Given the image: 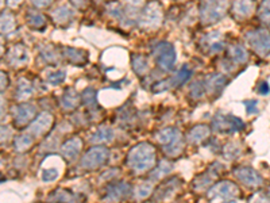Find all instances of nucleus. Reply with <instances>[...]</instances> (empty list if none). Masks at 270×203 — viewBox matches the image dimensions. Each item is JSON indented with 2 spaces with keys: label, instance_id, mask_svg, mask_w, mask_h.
Segmentation results:
<instances>
[{
  "label": "nucleus",
  "instance_id": "nucleus-3",
  "mask_svg": "<svg viewBox=\"0 0 270 203\" xmlns=\"http://www.w3.org/2000/svg\"><path fill=\"white\" fill-rule=\"evenodd\" d=\"M156 140L162 145L165 153L170 157L179 156L182 152V148H184L182 137L180 130L176 127H166L159 130L156 134Z\"/></svg>",
  "mask_w": 270,
  "mask_h": 203
},
{
  "label": "nucleus",
  "instance_id": "nucleus-34",
  "mask_svg": "<svg viewBox=\"0 0 270 203\" xmlns=\"http://www.w3.org/2000/svg\"><path fill=\"white\" fill-rule=\"evenodd\" d=\"M172 169H173L172 164L168 163V161H161L157 168L153 171L152 175H150V178H152V180H156V179H161L162 176L168 175V174L170 172V171H172Z\"/></svg>",
  "mask_w": 270,
  "mask_h": 203
},
{
  "label": "nucleus",
  "instance_id": "nucleus-28",
  "mask_svg": "<svg viewBox=\"0 0 270 203\" xmlns=\"http://www.w3.org/2000/svg\"><path fill=\"white\" fill-rule=\"evenodd\" d=\"M15 26H17L15 17L12 15L11 12H3V14L0 15V33H11L12 30H15Z\"/></svg>",
  "mask_w": 270,
  "mask_h": 203
},
{
  "label": "nucleus",
  "instance_id": "nucleus-9",
  "mask_svg": "<svg viewBox=\"0 0 270 203\" xmlns=\"http://www.w3.org/2000/svg\"><path fill=\"white\" fill-rule=\"evenodd\" d=\"M232 174L243 186L250 188H257L264 184V178L251 167H238L232 171Z\"/></svg>",
  "mask_w": 270,
  "mask_h": 203
},
{
  "label": "nucleus",
  "instance_id": "nucleus-38",
  "mask_svg": "<svg viewBox=\"0 0 270 203\" xmlns=\"http://www.w3.org/2000/svg\"><path fill=\"white\" fill-rule=\"evenodd\" d=\"M41 56L49 64H57L58 62V53L53 46H45L41 49Z\"/></svg>",
  "mask_w": 270,
  "mask_h": 203
},
{
  "label": "nucleus",
  "instance_id": "nucleus-52",
  "mask_svg": "<svg viewBox=\"0 0 270 203\" xmlns=\"http://www.w3.org/2000/svg\"><path fill=\"white\" fill-rule=\"evenodd\" d=\"M124 1H126L130 7H138V6H141L145 0H124Z\"/></svg>",
  "mask_w": 270,
  "mask_h": 203
},
{
  "label": "nucleus",
  "instance_id": "nucleus-43",
  "mask_svg": "<svg viewBox=\"0 0 270 203\" xmlns=\"http://www.w3.org/2000/svg\"><path fill=\"white\" fill-rule=\"evenodd\" d=\"M57 178H58V171L56 168L45 169L42 172V180L44 181H53L56 180Z\"/></svg>",
  "mask_w": 270,
  "mask_h": 203
},
{
  "label": "nucleus",
  "instance_id": "nucleus-36",
  "mask_svg": "<svg viewBox=\"0 0 270 203\" xmlns=\"http://www.w3.org/2000/svg\"><path fill=\"white\" fill-rule=\"evenodd\" d=\"M258 19L264 25H270V0H262L258 8Z\"/></svg>",
  "mask_w": 270,
  "mask_h": 203
},
{
  "label": "nucleus",
  "instance_id": "nucleus-37",
  "mask_svg": "<svg viewBox=\"0 0 270 203\" xmlns=\"http://www.w3.org/2000/svg\"><path fill=\"white\" fill-rule=\"evenodd\" d=\"M242 152L241 147L238 144H227L225 148H223V154L227 160H235V158L239 157V154Z\"/></svg>",
  "mask_w": 270,
  "mask_h": 203
},
{
  "label": "nucleus",
  "instance_id": "nucleus-2",
  "mask_svg": "<svg viewBox=\"0 0 270 203\" xmlns=\"http://www.w3.org/2000/svg\"><path fill=\"white\" fill-rule=\"evenodd\" d=\"M231 0H200V21L202 25H212L225 17Z\"/></svg>",
  "mask_w": 270,
  "mask_h": 203
},
{
  "label": "nucleus",
  "instance_id": "nucleus-56",
  "mask_svg": "<svg viewBox=\"0 0 270 203\" xmlns=\"http://www.w3.org/2000/svg\"><path fill=\"white\" fill-rule=\"evenodd\" d=\"M225 203H238L236 201H228V202H225Z\"/></svg>",
  "mask_w": 270,
  "mask_h": 203
},
{
  "label": "nucleus",
  "instance_id": "nucleus-23",
  "mask_svg": "<svg viewBox=\"0 0 270 203\" xmlns=\"http://www.w3.org/2000/svg\"><path fill=\"white\" fill-rule=\"evenodd\" d=\"M228 54H230L231 61L235 62V64H239V65L246 64L248 61V57H250L248 56V49L243 45H239V44L230 46L228 48Z\"/></svg>",
  "mask_w": 270,
  "mask_h": 203
},
{
  "label": "nucleus",
  "instance_id": "nucleus-15",
  "mask_svg": "<svg viewBox=\"0 0 270 203\" xmlns=\"http://www.w3.org/2000/svg\"><path fill=\"white\" fill-rule=\"evenodd\" d=\"M228 83V80L225 75L222 74H211L207 76V79L204 81L205 84V91H208L209 95L218 96L223 91L225 85Z\"/></svg>",
  "mask_w": 270,
  "mask_h": 203
},
{
  "label": "nucleus",
  "instance_id": "nucleus-17",
  "mask_svg": "<svg viewBox=\"0 0 270 203\" xmlns=\"http://www.w3.org/2000/svg\"><path fill=\"white\" fill-rule=\"evenodd\" d=\"M7 60L10 62V65L14 68L22 67L24 64L28 62V51L27 49L23 45H15L12 46L10 51H8V56Z\"/></svg>",
  "mask_w": 270,
  "mask_h": 203
},
{
  "label": "nucleus",
  "instance_id": "nucleus-27",
  "mask_svg": "<svg viewBox=\"0 0 270 203\" xmlns=\"http://www.w3.org/2000/svg\"><path fill=\"white\" fill-rule=\"evenodd\" d=\"M113 138V130L107 126H101L90 135V142L93 144H104L110 142Z\"/></svg>",
  "mask_w": 270,
  "mask_h": 203
},
{
  "label": "nucleus",
  "instance_id": "nucleus-31",
  "mask_svg": "<svg viewBox=\"0 0 270 203\" xmlns=\"http://www.w3.org/2000/svg\"><path fill=\"white\" fill-rule=\"evenodd\" d=\"M33 85L30 81H27L26 79H21L18 83L15 96L19 101H23V99H27V98L33 95Z\"/></svg>",
  "mask_w": 270,
  "mask_h": 203
},
{
  "label": "nucleus",
  "instance_id": "nucleus-33",
  "mask_svg": "<svg viewBox=\"0 0 270 203\" xmlns=\"http://www.w3.org/2000/svg\"><path fill=\"white\" fill-rule=\"evenodd\" d=\"M191 75H192L191 69L186 67V65H184V67L181 68L180 71L176 74L175 77H172L173 85H175V87H181L182 84H185L186 81L189 80V77H191Z\"/></svg>",
  "mask_w": 270,
  "mask_h": 203
},
{
  "label": "nucleus",
  "instance_id": "nucleus-19",
  "mask_svg": "<svg viewBox=\"0 0 270 203\" xmlns=\"http://www.w3.org/2000/svg\"><path fill=\"white\" fill-rule=\"evenodd\" d=\"M81 148H83V141L77 137H73V138L68 140L61 147L62 156L67 158L68 161H74L79 157Z\"/></svg>",
  "mask_w": 270,
  "mask_h": 203
},
{
  "label": "nucleus",
  "instance_id": "nucleus-22",
  "mask_svg": "<svg viewBox=\"0 0 270 203\" xmlns=\"http://www.w3.org/2000/svg\"><path fill=\"white\" fill-rule=\"evenodd\" d=\"M209 135V127L207 125H196L193 126L188 134H186V140L188 142H191L193 145H199L200 142H202Z\"/></svg>",
  "mask_w": 270,
  "mask_h": 203
},
{
  "label": "nucleus",
  "instance_id": "nucleus-7",
  "mask_svg": "<svg viewBox=\"0 0 270 203\" xmlns=\"http://www.w3.org/2000/svg\"><path fill=\"white\" fill-rule=\"evenodd\" d=\"M162 22V8L157 0L149 1L139 15V26L145 28H157Z\"/></svg>",
  "mask_w": 270,
  "mask_h": 203
},
{
  "label": "nucleus",
  "instance_id": "nucleus-24",
  "mask_svg": "<svg viewBox=\"0 0 270 203\" xmlns=\"http://www.w3.org/2000/svg\"><path fill=\"white\" fill-rule=\"evenodd\" d=\"M216 172H215V167H211V168L207 171V172H204L202 175H199L193 181V187H195V190H205V188H208L209 184H212V181L215 180V178H216Z\"/></svg>",
  "mask_w": 270,
  "mask_h": 203
},
{
  "label": "nucleus",
  "instance_id": "nucleus-1",
  "mask_svg": "<svg viewBox=\"0 0 270 203\" xmlns=\"http://www.w3.org/2000/svg\"><path fill=\"white\" fill-rule=\"evenodd\" d=\"M156 161H157L156 148L147 142L138 144L136 147L130 151L129 156H127V165L133 171L139 172V174L154 168Z\"/></svg>",
  "mask_w": 270,
  "mask_h": 203
},
{
  "label": "nucleus",
  "instance_id": "nucleus-14",
  "mask_svg": "<svg viewBox=\"0 0 270 203\" xmlns=\"http://www.w3.org/2000/svg\"><path fill=\"white\" fill-rule=\"evenodd\" d=\"M37 114V107L31 104V103H22L18 104L15 110H14V118H15V124L18 126H24V125L30 122L31 119L35 117Z\"/></svg>",
  "mask_w": 270,
  "mask_h": 203
},
{
  "label": "nucleus",
  "instance_id": "nucleus-20",
  "mask_svg": "<svg viewBox=\"0 0 270 203\" xmlns=\"http://www.w3.org/2000/svg\"><path fill=\"white\" fill-rule=\"evenodd\" d=\"M181 183H182V181H181L179 178H172V179H169L168 181H165L163 184H161V186L157 188V191H156V199H157V201L169 199V198L172 197V195L177 191V188L181 186Z\"/></svg>",
  "mask_w": 270,
  "mask_h": 203
},
{
  "label": "nucleus",
  "instance_id": "nucleus-4",
  "mask_svg": "<svg viewBox=\"0 0 270 203\" xmlns=\"http://www.w3.org/2000/svg\"><path fill=\"white\" fill-rule=\"evenodd\" d=\"M245 38L250 48L259 57H266L270 54V30L264 27L254 28L246 33Z\"/></svg>",
  "mask_w": 270,
  "mask_h": 203
},
{
  "label": "nucleus",
  "instance_id": "nucleus-25",
  "mask_svg": "<svg viewBox=\"0 0 270 203\" xmlns=\"http://www.w3.org/2000/svg\"><path fill=\"white\" fill-rule=\"evenodd\" d=\"M51 17H53L57 25L64 26V25H68L73 19V11L68 6H60L51 12Z\"/></svg>",
  "mask_w": 270,
  "mask_h": 203
},
{
  "label": "nucleus",
  "instance_id": "nucleus-26",
  "mask_svg": "<svg viewBox=\"0 0 270 203\" xmlns=\"http://www.w3.org/2000/svg\"><path fill=\"white\" fill-rule=\"evenodd\" d=\"M79 94L74 90H72V88H68V90L64 92V95L61 96L60 103H61L64 110H74V108L79 106Z\"/></svg>",
  "mask_w": 270,
  "mask_h": 203
},
{
  "label": "nucleus",
  "instance_id": "nucleus-11",
  "mask_svg": "<svg viewBox=\"0 0 270 203\" xmlns=\"http://www.w3.org/2000/svg\"><path fill=\"white\" fill-rule=\"evenodd\" d=\"M131 194V186L126 181H116L107 187V192L104 195V202L106 203H119L126 201Z\"/></svg>",
  "mask_w": 270,
  "mask_h": 203
},
{
  "label": "nucleus",
  "instance_id": "nucleus-47",
  "mask_svg": "<svg viewBox=\"0 0 270 203\" xmlns=\"http://www.w3.org/2000/svg\"><path fill=\"white\" fill-rule=\"evenodd\" d=\"M8 83H10V81H8V76H7L4 72L0 71V92L6 90L7 87H8Z\"/></svg>",
  "mask_w": 270,
  "mask_h": 203
},
{
  "label": "nucleus",
  "instance_id": "nucleus-46",
  "mask_svg": "<svg viewBox=\"0 0 270 203\" xmlns=\"http://www.w3.org/2000/svg\"><path fill=\"white\" fill-rule=\"evenodd\" d=\"M250 203H270V198L264 194H257L255 197L251 198Z\"/></svg>",
  "mask_w": 270,
  "mask_h": 203
},
{
  "label": "nucleus",
  "instance_id": "nucleus-18",
  "mask_svg": "<svg viewBox=\"0 0 270 203\" xmlns=\"http://www.w3.org/2000/svg\"><path fill=\"white\" fill-rule=\"evenodd\" d=\"M47 201L53 203H81L83 197H80L74 192L68 191L64 188H57L47 197Z\"/></svg>",
  "mask_w": 270,
  "mask_h": 203
},
{
  "label": "nucleus",
  "instance_id": "nucleus-32",
  "mask_svg": "<svg viewBox=\"0 0 270 203\" xmlns=\"http://www.w3.org/2000/svg\"><path fill=\"white\" fill-rule=\"evenodd\" d=\"M34 141V137L31 134H22V135H18L17 138H15V149H17L18 152H23V151H26L28 148L33 145Z\"/></svg>",
  "mask_w": 270,
  "mask_h": 203
},
{
  "label": "nucleus",
  "instance_id": "nucleus-42",
  "mask_svg": "<svg viewBox=\"0 0 270 203\" xmlns=\"http://www.w3.org/2000/svg\"><path fill=\"white\" fill-rule=\"evenodd\" d=\"M173 87H175V85H173L172 79H165L156 83L154 87H153V91H154V92H163V91H168L170 90V88H173Z\"/></svg>",
  "mask_w": 270,
  "mask_h": 203
},
{
  "label": "nucleus",
  "instance_id": "nucleus-10",
  "mask_svg": "<svg viewBox=\"0 0 270 203\" xmlns=\"http://www.w3.org/2000/svg\"><path fill=\"white\" fill-rule=\"evenodd\" d=\"M241 195V190L239 187L236 186L235 183L228 180L219 181L218 184H215L214 187H211V190L208 191L209 199L214 198H222V199H236Z\"/></svg>",
  "mask_w": 270,
  "mask_h": 203
},
{
  "label": "nucleus",
  "instance_id": "nucleus-53",
  "mask_svg": "<svg viewBox=\"0 0 270 203\" xmlns=\"http://www.w3.org/2000/svg\"><path fill=\"white\" fill-rule=\"evenodd\" d=\"M7 1H8V4H10V6L14 7V6H18L22 0H7Z\"/></svg>",
  "mask_w": 270,
  "mask_h": 203
},
{
  "label": "nucleus",
  "instance_id": "nucleus-48",
  "mask_svg": "<svg viewBox=\"0 0 270 203\" xmlns=\"http://www.w3.org/2000/svg\"><path fill=\"white\" fill-rule=\"evenodd\" d=\"M70 3L80 10H84L90 4V0H70Z\"/></svg>",
  "mask_w": 270,
  "mask_h": 203
},
{
  "label": "nucleus",
  "instance_id": "nucleus-29",
  "mask_svg": "<svg viewBox=\"0 0 270 203\" xmlns=\"http://www.w3.org/2000/svg\"><path fill=\"white\" fill-rule=\"evenodd\" d=\"M131 65H133V69L136 75H146L147 71H149V64H147L146 57L142 56V54H134L133 56V60H131Z\"/></svg>",
  "mask_w": 270,
  "mask_h": 203
},
{
  "label": "nucleus",
  "instance_id": "nucleus-39",
  "mask_svg": "<svg viewBox=\"0 0 270 203\" xmlns=\"http://www.w3.org/2000/svg\"><path fill=\"white\" fill-rule=\"evenodd\" d=\"M205 94V84L202 83V81H195L193 84L191 85V92H189V95H191L192 99H202V96Z\"/></svg>",
  "mask_w": 270,
  "mask_h": 203
},
{
  "label": "nucleus",
  "instance_id": "nucleus-16",
  "mask_svg": "<svg viewBox=\"0 0 270 203\" xmlns=\"http://www.w3.org/2000/svg\"><path fill=\"white\" fill-rule=\"evenodd\" d=\"M202 48H205L208 51L209 54H215L219 53L225 49V41L222 40V34L218 31L207 34L202 41Z\"/></svg>",
  "mask_w": 270,
  "mask_h": 203
},
{
  "label": "nucleus",
  "instance_id": "nucleus-30",
  "mask_svg": "<svg viewBox=\"0 0 270 203\" xmlns=\"http://www.w3.org/2000/svg\"><path fill=\"white\" fill-rule=\"evenodd\" d=\"M26 21H27L28 26L33 28H40V30H42V28H45V25H46V19L45 17L42 15V14H40L38 11H28L27 15H26Z\"/></svg>",
  "mask_w": 270,
  "mask_h": 203
},
{
  "label": "nucleus",
  "instance_id": "nucleus-12",
  "mask_svg": "<svg viewBox=\"0 0 270 203\" xmlns=\"http://www.w3.org/2000/svg\"><path fill=\"white\" fill-rule=\"evenodd\" d=\"M51 125H53V115L49 113H41L33 124L28 126V134H31L33 137L45 134L51 127Z\"/></svg>",
  "mask_w": 270,
  "mask_h": 203
},
{
  "label": "nucleus",
  "instance_id": "nucleus-5",
  "mask_svg": "<svg viewBox=\"0 0 270 203\" xmlns=\"http://www.w3.org/2000/svg\"><path fill=\"white\" fill-rule=\"evenodd\" d=\"M245 127V124L241 118L230 115V114H216L212 119V129L216 133L222 134H232L238 133Z\"/></svg>",
  "mask_w": 270,
  "mask_h": 203
},
{
  "label": "nucleus",
  "instance_id": "nucleus-55",
  "mask_svg": "<svg viewBox=\"0 0 270 203\" xmlns=\"http://www.w3.org/2000/svg\"><path fill=\"white\" fill-rule=\"evenodd\" d=\"M3 4H4V0H0V8L3 7Z\"/></svg>",
  "mask_w": 270,
  "mask_h": 203
},
{
  "label": "nucleus",
  "instance_id": "nucleus-13",
  "mask_svg": "<svg viewBox=\"0 0 270 203\" xmlns=\"http://www.w3.org/2000/svg\"><path fill=\"white\" fill-rule=\"evenodd\" d=\"M254 10H255V0H234L231 4L232 15L239 21L250 17Z\"/></svg>",
  "mask_w": 270,
  "mask_h": 203
},
{
  "label": "nucleus",
  "instance_id": "nucleus-6",
  "mask_svg": "<svg viewBox=\"0 0 270 203\" xmlns=\"http://www.w3.org/2000/svg\"><path fill=\"white\" fill-rule=\"evenodd\" d=\"M153 56L156 58L157 65L162 71H170L176 62V51L172 44L159 42L153 48Z\"/></svg>",
  "mask_w": 270,
  "mask_h": 203
},
{
  "label": "nucleus",
  "instance_id": "nucleus-44",
  "mask_svg": "<svg viewBox=\"0 0 270 203\" xmlns=\"http://www.w3.org/2000/svg\"><path fill=\"white\" fill-rule=\"evenodd\" d=\"M248 114H257L258 113V102L257 101H245L243 102Z\"/></svg>",
  "mask_w": 270,
  "mask_h": 203
},
{
  "label": "nucleus",
  "instance_id": "nucleus-45",
  "mask_svg": "<svg viewBox=\"0 0 270 203\" xmlns=\"http://www.w3.org/2000/svg\"><path fill=\"white\" fill-rule=\"evenodd\" d=\"M11 135V129L8 126H0V142L7 141Z\"/></svg>",
  "mask_w": 270,
  "mask_h": 203
},
{
  "label": "nucleus",
  "instance_id": "nucleus-51",
  "mask_svg": "<svg viewBox=\"0 0 270 203\" xmlns=\"http://www.w3.org/2000/svg\"><path fill=\"white\" fill-rule=\"evenodd\" d=\"M6 113V99L0 95V118Z\"/></svg>",
  "mask_w": 270,
  "mask_h": 203
},
{
  "label": "nucleus",
  "instance_id": "nucleus-50",
  "mask_svg": "<svg viewBox=\"0 0 270 203\" xmlns=\"http://www.w3.org/2000/svg\"><path fill=\"white\" fill-rule=\"evenodd\" d=\"M51 1H53V0H31V3H33L34 6L41 7V8L51 4Z\"/></svg>",
  "mask_w": 270,
  "mask_h": 203
},
{
  "label": "nucleus",
  "instance_id": "nucleus-54",
  "mask_svg": "<svg viewBox=\"0 0 270 203\" xmlns=\"http://www.w3.org/2000/svg\"><path fill=\"white\" fill-rule=\"evenodd\" d=\"M4 53V44H3V40H0V56Z\"/></svg>",
  "mask_w": 270,
  "mask_h": 203
},
{
  "label": "nucleus",
  "instance_id": "nucleus-49",
  "mask_svg": "<svg viewBox=\"0 0 270 203\" xmlns=\"http://www.w3.org/2000/svg\"><path fill=\"white\" fill-rule=\"evenodd\" d=\"M258 92L261 95H269L270 92V87L266 81H261L258 85Z\"/></svg>",
  "mask_w": 270,
  "mask_h": 203
},
{
  "label": "nucleus",
  "instance_id": "nucleus-8",
  "mask_svg": "<svg viewBox=\"0 0 270 203\" xmlns=\"http://www.w3.org/2000/svg\"><path fill=\"white\" fill-rule=\"evenodd\" d=\"M110 158V151L107 148L99 145V147L90 148L81 158V167L85 169H97L103 167Z\"/></svg>",
  "mask_w": 270,
  "mask_h": 203
},
{
  "label": "nucleus",
  "instance_id": "nucleus-41",
  "mask_svg": "<svg viewBox=\"0 0 270 203\" xmlns=\"http://www.w3.org/2000/svg\"><path fill=\"white\" fill-rule=\"evenodd\" d=\"M65 76H67L65 71H54L47 75V81L53 85H58L65 80Z\"/></svg>",
  "mask_w": 270,
  "mask_h": 203
},
{
  "label": "nucleus",
  "instance_id": "nucleus-21",
  "mask_svg": "<svg viewBox=\"0 0 270 203\" xmlns=\"http://www.w3.org/2000/svg\"><path fill=\"white\" fill-rule=\"evenodd\" d=\"M64 57L73 65H85L88 61V53L76 48H64Z\"/></svg>",
  "mask_w": 270,
  "mask_h": 203
},
{
  "label": "nucleus",
  "instance_id": "nucleus-35",
  "mask_svg": "<svg viewBox=\"0 0 270 203\" xmlns=\"http://www.w3.org/2000/svg\"><path fill=\"white\" fill-rule=\"evenodd\" d=\"M81 102L84 103L85 106H88L90 108H95L97 106V99H96V91L92 88L85 90L81 96H80Z\"/></svg>",
  "mask_w": 270,
  "mask_h": 203
},
{
  "label": "nucleus",
  "instance_id": "nucleus-40",
  "mask_svg": "<svg viewBox=\"0 0 270 203\" xmlns=\"http://www.w3.org/2000/svg\"><path fill=\"white\" fill-rule=\"evenodd\" d=\"M153 191V187L150 183H142L139 186L136 187V190H135L134 195L136 199H145V198L150 197V194Z\"/></svg>",
  "mask_w": 270,
  "mask_h": 203
}]
</instances>
